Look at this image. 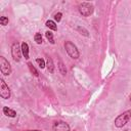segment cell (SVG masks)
<instances>
[{
  "label": "cell",
  "mask_w": 131,
  "mask_h": 131,
  "mask_svg": "<svg viewBox=\"0 0 131 131\" xmlns=\"http://www.w3.org/2000/svg\"><path fill=\"white\" fill-rule=\"evenodd\" d=\"M130 101H131V96H130Z\"/></svg>",
  "instance_id": "obj_21"
},
{
  "label": "cell",
  "mask_w": 131,
  "mask_h": 131,
  "mask_svg": "<svg viewBox=\"0 0 131 131\" xmlns=\"http://www.w3.org/2000/svg\"><path fill=\"white\" fill-rule=\"evenodd\" d=\"M45 36H46V38H47V40L51 43V44H54V40H53V34L50 32V31H47L46 33H45Z\"/></svg>",
  "instance_id": "obj_14"
},
{
  "label": "cell",
  "mask_w": 131,
  "mask_h": 131,
  "mask_svg": "<svg viewBox=\"0 0 131 131\" xmlns=\"http://www.w3.org/2000/svg\"><path fill=\"white\" fill-rule=\"evenodd\" d=\"M130 118H131V111H126L123 114L119 115L115 119V125H116V127L121 128V127L125 126L128 123V121L130 120Z\"/></svg>",
  "instance_id": "obj_2"
},
{
  "label": "cell",
  "mask_w": 131,
  "mask_h": 131,
  "mask_svg": "<svg viewBox=\"0 0 131 131\" xmlns=\"http://www.w3.org/2000/svg\"><path fill=\"white\" fill-rule=\"evenodd\" d=\"M3 113H4V115H6L7 117H10V118H14L16 116V113L13 110H11V108H9L7 106L3 107Z\"/></svg>",
  "instance_id": "obj_9"
},
{
  "label": "cell",
  "mask_w": 131,
  "mask_h": 131,
  "mask_svg": "<svg viewBox=\"0 0 131 131\" xmlns=\"http://www.w3.org/2000/svg\"><path fill=\"white\" fill-rule=\"evenodd\" d=\"M34 39H35L37 44H41L42 43V36H41L40 33H36L35 36H34Z\"/></svg>",
  "instance_id": "obj_15"
},
{
  "label": "cell",
  "mask_w": 131,
  "mask_h": 131,
  "mask_svg": "<svg viewBox=\"0 0 131 131\" xmlns=\"http://www.w3.org/2000/svg\"><path fill=\"white\" fill-rule=\"evenodd\" d=\"M21 52H23V55L26 59H29V46L26 42H23L21 43Z\"/></svg>",
  "instance_id": "obj_8"
},
{
  "label": "cell",
  "mask_w": 131,
  "mask_h": 131,
  "mask_svg": "<svg viewBox=\"0 0 131 131\" xmlns=\"http://www.w3.org/2000/svg\"><path fill=\"white\" fill-rule=\"evenodd\" d=\"M0 24H1L2 26H6V25L8 24V18H7L6 16H1V17H0Z\"/></svg>",
  "instance_id": "obj_18"
},
{
  "label": "cell",
  "mask_w": 131,
  "mask_h": 131,
  "mask_svg": "<svg viewBox=\"0 0 131 131\" xmlns=\"http://www.w3.org/2000/svg\"><path fill=\"white\" fill-rule=\"evenodd\" d=\"M0 96L4 99L10 97V89L3 79H0Z\"/></svg>",
  "instance_id": "obj_6"
},
{
  "label": "cell",
  "mask_w": 131,
  "mask_h": 131,
  "mask_svg": "<svg viewBox=\"0 0 131 131\" xmlns=\"http://www.w3.org/2000/svg\"><path fill=\"white\" fill-rule=\"evenodd\" d=\"M64 48H66V51L68 52V54L72 57V58H74V59H77L78 57H79V50H78V48H77V46L73 43V42H71V41H66V43H64Z\"/></svg>",
  "instance_id": "obj_3"
},
{
  "label": "cell",
  "mask_w": 131,
  "mask_h": 131,
  "mask_svg": "<svg viewBox=\"0 0 131 131\" xmlns=\"http://www.w3.org/2000/svg\"><path fill=\"white\" fill-rule=\"evenodd\" d=\"M0 70H1V73L3 75H9L11 73V67H10V63L8 62V60H6L5 57L3 56H0Z\"/></svg>",
  "instance_id": "obj_5"
},
{
  "label": "cell",
  "mask_w": 131,
  "mask_h": 131,
  "mask_svg": "<svg viewBox=\"0 0 131 131\" xmlns=\"http://www.w3.org/2000/svg\"><path fill=\"white\" fill-rule=\"evenodd\" d=\"M28 131H41V130H28Z\"/></svg>",
  "instance_id": "obj_20"
},
{
  "label": "cell",
  "mask_w": 131,
  "mask_h": 131,
  "mask_svg": "<svg viewBox=\"0 0 131 131\" xmlns=\"http://www.w3.org/2000/svg\"><path fill=\"white\" fill-rule=\"evenodd\" d=\"M21 46H19V44L17 42L13 43L11 46V55L12 58L14 59V61H19L21 58Z\"/></svg>",
  "instance_id": "obj_4"
},
{
  "label": "cell",
  "mask_w": 131,
  "mask_h": 131,
  "mask_svg": "<svg viewBox=\"0 0 131 131\" xmlns=\"http://www.w3.org/2000/svg\"><path fill=\"white\" fill-rule=\"evenodd\" d=\"M77 31H79V32H80V34H82V35H84V36H86V37H88V36H89L88 31H87V30H85V29H84V28H82V27H77Z\"/></svg>",
  "instance_id": "obj_16"
},
{
  "label": "cell",
  "mask_w": 131,
  "mask_h": 131,
  "mask_svg": "<svg viewBox=\"0 0 131 131\" xmlns=\"http://www.w3.org/2000/svg\"><path fill=\"white\" fill-rule=\"evenodd\" d=\"M46 27H48L50 30H53V31L57 30V26H56L55 21H53V20H47L46 21Z\"/></svg>",
  "instance_id": "obj_11"
},
{
  "label": "cell",
  "mask_w": 131,
  "mask_h": 131,
  "mask_svg": "<svg viewBox=\"0 0 131 131\" xmlns=\"http://www.w3.org/2000/svg\"><path fill=\"white\" fill-rule=\"evenodd\" d=\"M58 69H59V72H60V74L61 75H66L67 74V69H66V66L62 63V61L61 60H59V64H58Z\"/></svg>",
  "instance_id": "obj_13"
},
{
  "label": "cell",
  "mask_w": 131,
  "mask_h": 131,
  "mask_svg": "<svg viewBox=\"0 0 131 131\" xmlns=\"http://www.w3.org/2000/svg\"><path fill=\"white\" fill-rule=\"evenodd\" d=\"M28 67H29V69H30V72H31L34 76H36V77H38V76H39L38 71L35 69V67L32 64V62H28Z\"/></svg>",
  "instance_id": "obj_12"
},
{
  "label": "cell",
  "mask_w": 131,
  "mask_h": 131,
  "mask_svg": "<svg viewBox=\"0 0 131 131\" xmlns=\"http://www.w3.org/2000/svg\"><path fill=\"white\" fill-rule=\"evenodd\" d=\"M61 16H62V14H61L60 12H57V13H55V14H54V19H55V21L59 23V21L61 20Z\"/></svg>",
  "instance_id": "obj_19"
},
{
  "label": "cell",
  "mask_w": 131,
  "mask_h": 131,
  "mask_svg": "<svg viewBox=\"0 0 131 131\" xmlns=\"http://www.w3.org/2000/svg\"><path fill=\"white\" fill-rule=\"evenodd\" d=\"M53 131H70V126L63 121H58L53 124Z\"/></svg>",
  "instance_id": "obj_7"
},
{
  "label": "cell",
  "mask_w": 131,
  "mask_h": 131,
  "mask_svg": "<svg viewBox=\"0 0 131 131\" xmlns=\"http://www.w3.org/2000/svg\"><path fill=\"white\" fill-rule=\"evenodd\" d=\"M46 67H47V70L49 71V73H53L54 72V66H53V61L50 57L47 58V62H46Z\"/></svg>",
  "instance_id": "obj_10"
},
{
  "label": "cell",
  "mask_w": 131,
  "mask_h": 131,
  "mask_svg": "<svg viewBox=\"0 0 131 131\" xmlns=\"http://www.w3.org/2000/svg\"><path fill=\"white\" fill-rule=\"evenodd\" d=\"M78 9H79V12L83 15V16H90L93 11H94V6L92 3H89V2H82L79 4L78 6Z\"/></svg>",
  "instance_id": "obj_1"
},
{
  "label": "cell",
  "mask_w": 131,
  "mask_h": 131,
  "mask_svg": "<svg viewBox=\"0 0 131 131\" xmlns=\"http://www.w3.org/2000/svg\"><path fill=\"white\" fill-rule=\"evenodd\" d=\"M36 62L39 64V67H40L41 69L45 68V66H46V63H45V61H44L43 58H37V59H36Z\"/></svg>",
  "instance_id": "obj_17"
}]
</instances>
